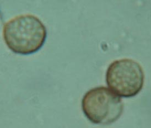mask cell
I'll list each match as a JSON object with an SVG mask.
<instances>
[{
    "instance_id": "cell-1",
    "label": "cell",
    "mask_w": 151,
    "mask_h": 128,
    "mask_svg": "<svg viewBox=\"0 0 151 128\" xmlns=\"http://www.w3.org/2000/svg\"><path fill=\"white\" fill-rule=\"evenodd\" d=\"M3 37L13 52L27 55L39 50L47 37L46 27L38 17L32 14L18 16L4 24Z\"/></svg>"
},
{
    "instance_id": "cell-2",
    "label": "cell",
    "mask_w": 151,
    "mask_h": 128,
    "mask_svg": "<svg viewBox=\"0 0 151 128\" xmlns=\"http://www.w3.org/2000/svg\"><path fill=\"white\" fill-rule=\"evenodd\" d=\"M84 115L93 123L112 124L120 118L124 111L122 98L105 87L88 91L82 101Z\"/></svg>"
},
{
    "instance_id": "cell-3",
    "label": "cell",
    "mask_w": 151,
    "mask_h": 128,
    "mask_svg": "<svg viewBox=\"0 0 151 128\" xmlns=\"http://www.w3.org/2000/svg\"><path fill=\"white\" fill-rule=\"evenodd\" d=\"M142 68L130 59L113 61L106 73V82L115 93L124 97H132L139 94L144 84Z\"/></svg>"
}]
</instances>
